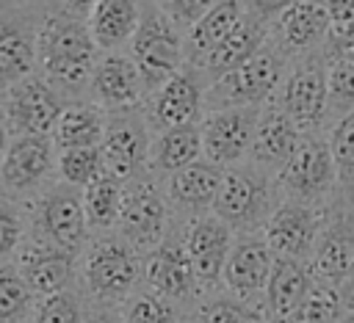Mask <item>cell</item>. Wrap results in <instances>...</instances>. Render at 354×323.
<instances>
[{
    "instance_id": "cell-1",
    "label": "cell",
    "mask_w": 354,
    "mask_h": 323,
    "mask_svg": "<svg viewBox=\"0 0 354 323\" xmlns=\"http://www.w3.org/2000/svg\"><path fill=\"white\" fill-rule=\"evenodd\" d=\"M100 50L88 33V6L66 3L41 11L36 75H41L66 102H80L88 94L91 72Z\"/></svg>"
},
{
    "instance_id": "cell-2",
    "label": "cell",
    "mask_w": 354,
    "mask_h": 323,
    "mask_svg": "<svg viewBox=\"0 0 354 323\" xmlns=\"http://www.w3.org/2000/svg\"><path fill=\"white\" fill-rule=\"evenodd\" d=\"M77 284L94 306H122L141 287V254L122 237H91L77 262Z\"/></svg>"
},
{
    "instance_id": "cell-3",
    "label": "cell",
    "mask_w": 354,
    "mask_h": 323,
    "mask_svg": "<svg viewBox=\"0 0 354 323\" xmlns=\"http://www.w3.org/2000/svg\"><path fill=\"white\" fill-rule=\"evenodd\" d=\"M130 61L138 69L144 97L155 94L185 66V36L166 17L160 3H141L138 28L130 39Z\"/></svg>"
},
{
    "instance_id": "cell-4",
    "label": "cell",
    "mask_w": 354,
    "mask_h": 323,
    "mask_svg": "<svg viewBox=\"0 0 354 323\" xmlns=\"http://www.w3.org/2000/svg\"><path fill=\"white\" fill-rule=\"evenodd\" d=\"M28 237L80 257L91 240L83 213V190L64 182H53L41 190L28 207Z\"/></svg>"
},
{
    "instance_id": "cell-5",
    "label": "cell",
    "mask_w": 354,
    "mask_h": 323,
    "mask_svg": "<svg viewBox=\"0 0 354 323\" xmlns=\"http://www.w3.org/2000/svg\"><path fill=\"white\" fill-rule=\"evenodd\" d=\"M171 210L163 196V185L149 171L122 185V210L116 221V237H122L136 254H149L169 235Z\"/></svg>"
},
{
    "instance_id": "cell-6",
    "label": "cell",
    "mask_w": 354,
    "mask_h": 323,
    "mask_svg": "<svg viewBox=\"0 0 354 323\" xmlns=\"http://www.w3.org/2000/svg\"><path fill=\"white\" fill-rule=\"evenodd\" d=\"M210 213L232 232L252 235V229L263 226L274 213V190L268 174L254 163L224 168L221 188Z\"/></svg>"
},
{
    "instance_id": "cell-7",
    "label": "cell",
    "mask_w": 354,
    "mask_h": 323,
    "mask_svg": "<svg viewBox=\"0 0 354 323\" xmlns=\"http://www.w3.org/2000/svg\"><path fill=\"white\" fill-rule=\"evenodd\" d=\"M282 52L277 47H263L238 69L216 77L205 88V113L227 108H260L282 80Z\"/></svg>"
},
{
    "instance_id": "cell-8",
    "label": "cell",
    "mask_w": 354,
    "mask_h": 323,
    "mask_svg": "<svg viewBox=\"0 0 354 323\" xmlns=\"http://www.w3.org/2000/svg\"><path fill=\"white\" fill-rule=\"evenodd\" d=\"M66 105L69 102L41 75H30L0 91V116L11 138L53 135V127Z\"/></svg>"
},
{
    "instance_id": "cell-9",
    "label": "cell",
    "mask_w": 354,
    "mask_h": 323,
    "mask_svg": "<svg viewBox=\"0 0 354 323\" xmlns=\"http://www.w3.org/2000/svg\"><path fill=\"white\" fill-rule=\"evenodd\" d=\"M55 144L50 135L11 138L0 163V193L8 199H36L55 179Z\"/></svg>"
},
{
    "instance_id": "cell-10",
    "label": "cell",
    "mask_w": 354,
    "mask_h": 323,
    "mask_svg": "<svg viewBox=\"0 0 354 323\" xmlns=\"http://www.w3.org/2000/svg\"><path fill=\"white\" fill-rule=\"evenodd\" d=\"M279 8H282V3H243V14H241L238 25L196 66V72H202V77L210 83V80L238 69L252 55H257L266 47V41H268L271 22L279 14Z\"/></svg>"
},
{
    "instance_id": "cell-11",
    "label": "cell",
    "mask_w": 354,
    "mask_h": 323,
    "mask_svg": "<svg viewBox=\"0 0 354 323\" xmlns=\"http://www.w3.org/2000/svg\"><path fill=\"white\" fill-rule=\"evenodd\" d=\"M149 141H152V130L147 124L144 108L105 113V133L100 141L105 171L119 182H127L141 171H147Z\"/></svg>"
},
{
    "instance_id": "cell-12",
    "label": "cell",
    "mask_w": 354,
    "mask_h": 323,
    "mask_svg": "<svg viewBox=\"0 0 354 323\" xmlns=\"http://www.w3.org/2000/svg\"><path fill=\"white\" fill-rule=\"evenodd\" d=\"M39 6H0V91L36 75Z\"/></svg>"
},
{
    "instance_id": "cell-13",
    "label": "cell",
    "mask_w": 354,
    "mask_h": 323,
    "mask_svg": "<svg viewBox=\"0 0 354 323\" xmlns=\"http://www.w3.org/2000/svg\"><path fill=\"white\" fill-rule=\"evenodd\" d=\"M205 88H207V80L202 77V72L183 66L155 94L147 97L144 116L149 130L160 133L183 124H199L205 116Z\"/></svg>"
},
{
    "instance_id": "cell-14",
    "label": "cell",
    "mask_w": 354,
    "mask_h": 323,
    "mask_svg": "<svg viewBox=\"0 0 354 323\" xmlns=\"http://www.w3.org/2000/svg\"><path fill=\"white\" fill-rule=\"evenodd\" d=\"M257 116H260V108L207 110L199 121L202 157L218 168L238 166L252 149Z\"/></svg>"
},
{
    "instance_id": "cell-15",
    "label": "cell",
    "mask_w": 354,
    "mask_h": 323,
    "mask_svg": "<svg viewBox=\"0 0 354 323\" xmlns=\"http://www.w3.org/2000/svg\"><path fill=\"white\" fill-rule=\"evenodd\" d=\"M141 287L174 301L177 306H188L202 295L196 276L191 271V262L183 251L180 232L174 235L169 229L163 243L141 257Z\"/></svg>"
},
{
    "instance_id": "cell-16",
    "label": "cell",
    "mask_w": 354,
    "mask_h": 323,
    "mask_svg": "<svg viewBox=\"0 0 354 323\" xmlns=\"http://www.w3.org/2000/svg\"><path fill=\"white\" fill-rule=\"evenodd\" d=\"M183 251L191 262V271L196 276L199 290H213L221 282L227 254L232 248V229L221 224L213 213L188 218L180 232Z\"/></svg>"
},
{
    "instance_id": "cell-17",
    "label": "cell",
    "mask_w": 354,
    "mask_h": 323,
    "mask_svg": "<svg viewBox=\"0 0 354 323\" xmlns=\"http://www.w3.org/2000/svg\"><path fill=\"white\" fill-rule=\"evenodd\" d=\"M335 163L329 155V144L321 138H299L293 155L277 171L279 188L290 196V202H315L326 196L335 182Z\"/></svg>"
},
{
    "instance_id": "cell-18",
    "label": "cell",
    "mask_w": 354,
    "mask_h": 323,
    "mask_svg": "<svg viewBox=\"0 0 354 323\" xmlns=\"http://www.w3.org/2000/svg\"><path fill=\"white\" fill-rule=\"evenodd\" d=\"M88 102L102 108L105 113H122V110H136L144 108V86L138 77L136 63L130 61L127 52H100L91 83H88Z\"/></svg>"
},
{
    "instance_id": "cell-19",
    "label": "cell",
    "mask_w": 354,
    "mask_h": 323,
    "mask_svg": "<svg viewBox=\"0 0 354 323\" xmlns=\"http://www.w3.org/2000/svg\"><path fill=\"white\" fill-rule=\"evenodd\" d=\"M277 105L296 130H315L326 116V66L318 58L301 61L282 83Z\"/></svg>"
},
{
    "instance_id": "cell-20",
    "label": "cell",
    "mask_w": 354,
    "mask_h": 323,
    "mask_svg": "<svg viewBox=\"0 0 354 323\" xmlns=\"http://www.w3.org/2000/svg\"><path fill=\"white\" fill-rule=\"evenodd\" d=\"M77 262H80L77 254L41 246V243H36L30 237L22 243V248L14 257L17 271L22 273L25 284L30 287V293L36 298H44V295H53V293L75 287Z\"/></svg>"
},
{
    "instance_id": "cell-21",
    "label": "cell",
    "mask_w": 354,
    "mask_h": 323,
    "mask_svg": "<svg viewBox=\"0 0 354 323\" xmlns=\"http://www.w3.org/2000/svg\"><path fill=\"white\" fill-rule=\"evenodd\" d=\"M274 251L266 246L263 235H241L238 240H232V248L227 254L224 262V273L221 282L230 290V295L241 298V301H252L257 293L266 290L271 268H274Z\"/></svg>"
},
{
    "instance_id": "cell-22",
    "label": "cell",
    "mask_w": 354,
    "mask_h": 323,
    "mask_svg": "<svg viewBox=\"0 0 354 323\" xmlns=\"http://www.w3.org/2000/svg\"><path fill=\"white\" fill-rule=\"evenodd\" d=\"M318 215L310 204L285 202L274 207V213L263 224V240L274 251V257L304 260L318 240Z\"/></svg>"
},
{
    "instance_id": "cell-23",
    "label": "cell",
    "mask_w": 354,
    "mask_h": 323,
    "mask_svg": "<svg viewBox=\"0 0 354 323\" xmlns=\"http://www.w3.org/2000/svg\"><path fill=\"white\" fill-rule=\"evenodd\" d=\"M221 177H224V168L207 163L205 157L174 171L171 177L163 179V196L169 210L183 215L185 221L205 215L207 210H213V202L221 188Z\"/></svg>"
},
{
    "instance_id": "cell-24",
    "label": "cell",
    "mask_w": 354,
    "mask_h": 323,
    "mask_svg": "<svg viewBox=\"0 0 354 323\" xmlns=\"http://www.w3.org/2000/svg\"><path fill=\"white\" fill-rule=\"evenodd\" d=\"M313 273L324 284H340L354 276V218L337 215L324 232H318L313 248Z\"/></svg>"
},
{
    "instance_id": "cell-25",
    "label": "cell",
    "mask_w": 354,
    "mask_h": 323,
    "mask_svg": "<svg viewBox=\"0 0 354 323\" xmlns=\"http://www.w3.org/2000/svg\"><path fill=\"white\" fill-rule=\"evenodd\" d=\"M296 144H299V130L282 113V108L277 102L260 108L252 149H249L252 163L260 168H277L279 171L285 166V160L293 155Z\"/></svg>"
},
{
    "instance_id": "cell-26",
    "label": "cell",
    "mask_w": 354,
    "mask_h": 323,
    "mask_svg": "<svg viewBox=\"0 0 354 323\" xmlns=\"http://www.w3.org/2000/svg\"><path fill=\"white\" fill-rule=\"evenodd\" d=\"M271 30L277 33V44L282 50H310L321 39H326V3H282L279 14L271 22Z\"/></svg>"
},
{
    "instance_id": "cell-27",
    "label": "cell",
    "mask_w": 354,
    "mask_h": 323,
    "mask_svg": "<svg viewBox=\"0 0 354 323\" xmlns=\"http://www.w3.org/2000/svg\"><path fill=\"white\" fill-rule=\"evenodd\" d=\"M202 160V135L199 124H183L171 130L152 133L149 141V157H147V171L152 177H171L174 171Z\"/></svg>"
},
{
    "instance_id": "cell-28",
    "label": "cell",
    "mask_w": 354,
    "mask_h": 323,
    "mask_svg": "<svg viewBox=\"0 0 354 323\" xmlns=\"http://www.w3.org/2000/svg\"><path fill=\"white\" fill-rule=\"evenodd\" d=\"M141 3L130 0H100L88 6V33L100 52H119L130 44L138 28Z\"/></svg>"
},
{
    "instance_id": "cell-29",
    "label": "cell",
    "mask_w": 354,
    "mask_h": 323,
    "mask_svg": "<svg viewBox=\"0 0 354 323\" xmlns=\"http://www.w3.org/2000/svg\"><path fill=\"white\" fill-rule=\"evenodd\" d=\"M310 287H313V273L301 260L277 257L274 268H271V276H268V284L263 290L266 309L271 312L274 320L288 323Z\"/></svg>"
},
{
    "instance_id": "cell-30",
    "label": "cell",
    "mask_w": 354,
    "mask_h": 323,
    "mask_svg": "<svg viewBox=\"0 0 354 323\" xmlns=\"http://www.w3.org/2000/svg\"><path fill=\"white\" fill-rule=\"evenodd\" d=\"M102 133H105V110L88 99H80V102H69L61 110L50 138L55 144V152L94 149L100 146Z\"/></svg>"
},
{
    "instance_id": "cell-31",
    "label": "cell",
    "mask_w": 354,
    "mask_h": 323,
    "mask_svg": "<svg viewBox=\"0 0 354 323\" xmlns=\"http://www.w3.org/2000/svg\"><path fill=\"white\" fill-rule=\"evenodd\" d=\"M243 3H210L205 17L185 33V66L196 69L238 25Z\"/></svg>"
},
{
    "instance_id": "cell-32",
    "label": "cell",
    "mask_w": 354,
    "mask_h": 323,
    "mask_svg": "<svg viewBox=\"0 0 354 323\" xmlns=\"http://www.w3.org/2000/svg\"><path fill=\"white\" fill-rule=\"evenodd\" d=\"M122 185L124 182L105 174L97 182H91L88 188H83V213H86L91 237L116 232V221H119V210H122Z\"/></svg>"
},
{
    "instance_id": "cell-33",
    "label": "cell",
    "mask_w": 354,
    "mask_h": 323,
    "mask_svg": "<svg viewBox=\"0 0 354 323\" xmlns=\"http://www.w3.org/2000/svg\"><path fill=\"white\" fill-rule=\"evenodd\" d=\"M36 295L25 284L14 262H0V323H25L30 320Z\"/></svg>"
},
{
    "instance_id": "cell-34",
    "label": "cell",
    "mask_w": 354,
    "mask_h": 323,
    "mask_svg": "<svg viewBox=\"0 0 354 323\" xmlns=\"http://www.w3.org/2000/svg\"><path fill=\"white\" fill-rule=\"evenodd\" d=\"M124 323H185L183 320V306H177L174 301L138 287L136 293H130L124 298V304L119 306Z\"/></svg>"
},
{
    "instance_id": "cell-35",
    "label": "cell",
    "mask_w": 354,
    "mask_h": 323,
    "mask_svg": "<svg viewBox=\"0 0 354 323\" xmlns=\"http://www.w3.org/2000/svg\"><path fill=\"white\" fill-rule=\"evenodd\" d=\"M105 160L100 155V146L94 149H66L55 157V177L64 185H72L77 190L88 188L100 177H105Z\"/></svg>"
},
{
    "instance_id": "cell-36",
    "label": "cell",
    "mask_w": 354,
    "mask_h": 323,
    "mask_svg": "<svg viewBox=\"0 0 354 323\" xmlns=\"http://www.w3.org/2000/svg\"><path fill=\"white\" fill-rule=\"evenodd\" d=\"M343 320V298L340 290L324 282H313L296 312L288 323H340Z\"/></svg>"
},
{
    "instance_id": "cell-37",
    "label": "cell",
    "mask_w": 354,
    "mask_h": 323,
    "mask_svg": "<svg viewBox=\"0 0 354 323\" xmlns=\"http://www.w3.org/2000/svg\"><path fill=\"white\" fill-rule=\"evenodd\" d=\"M354 108V52L329 58L326 66V110L346 116Z\"/></svg>"
},
{
    "instance_id": "cell-38",
    "label": "cell",
    "mask_w": 354,
    "mask_h": 323,
    "mask_svg": "<svg viewBox=\"0 0 354 323\" xmlns=\"http://www.w3.org/2000/svg\"><path fill=\"white\" fill-rule=\"evenodd\" d=\"M194 323H266V320L252 304L235 295H210V298H199Z\"/></svg>"
},
{
    "instance_id": "cell-39",
    "label": "cell",
    "mask_w": 354,
    "mask_h": 323,
    "mask_svg": "<svg viewBox=\"0 0 354 323\" xmlns=\"http://www.w3.org/2000/svg\"><path fill=\"white\" fill-rule=\"evenodd\" d=\"M86 306H83V293L77 287L36 298L30 323H83Z\"/></svg>"
},
{
    "instance_id": "cell-40",
    "label": "cell",
    "mask_w": 354,
    "mask_h": 323,
    "mask_svg": "<svg viewBox=\"0 0 354 323\" xmlns=\"http://www.w3.org/2000/svg\"><path fill=\"white\" fill-rule=\"evenodd\" d=\"M28 240V213L19 202L0 193V262H11Z\"/></svg>"
},
{
    "instance_id": "cell-41",
    "label": "cell",
    "mask_w": 354,
    "mask_h": 323,
    "mask_svg": "<svg viewBox=\"0 0 354 323\" xmlns=\"http://www.w3.org/2000/svg\"><path fill=\"white\" fill-rule=\"evenodd\" d=\"M326 14H329V30H326L329 58L354 52V0L326 3Z\"/></svg>"
},
{
    "instance_id": "cell-42",
    "label": "cell",
    "mask_w": 354,
    "mask_h": 323,
    "mask_svg": "<svg viewBox=\"0 0 354 323\" xmlns=\"http://www.w3.org/2000/svg\"><path fill=\"white\" fill-rule=\"evenodd\" d=\"M329 155L335 163V171L354 185V108L337 119L332 135H329Z\"/></svg>"
},
{
    "instance_id": "cell-43",
    "label": "cell",
    "mask_w": 354,
    "mask_h": 323,
    "mask_svg": "<svg viewBox=\"0 0 354 323\" xmlns=\"http://www.w3.org/2000/svg\"><path fill=\"white\" fill-rule=\"evenodd\" d=\"M160 8L177 25V30L185 36L205 17V11L210 8V3H205V0H180V3H160Z\"/></svg>"
},
{
    "instance_id": "cell-44",
    "label": "cell",
    "mask_w": 354,
    "mask_h": 323,
    "mask_svg": "<svg viewBox=\"0 0 354 323\" xmlns=\"http://www.w3.org/2000/svg\"><path fill=\"white\" fill-rule=\"evenodd\" d=\"M83 323H124L119 306H88L83 315Z\"/></svg>"
},
{
    "instance_id": "cell-45",
    "label": "cell",
    "mask_w": 354,
    "mask_h": 323,
    "mask_svg": "<svg viewBox=\"0 0 354 323\" xmlns=\"http://www.w3.org/2000/svg\"><path fill=\"white\" fill-rule=\"evenodd\" d=\"M340 298H343V306L354 315V276L343 282V293H340Z\"/></svg>"
},
{
    "instance_id": "cell-46",
    "label": "cell",
    "mask_w": 354,
    "mask_h": 323,
    "mask_svg": "<svg viewBox=\"0 0 354 323\" xmlns=\"http://www.w3.org/2000/svg\"><path fill=\"white\" fill-rule=\"evenodd\" d=\"M8 141H11V135H8V130H6V121H3V116H0V163H3V157H6Z\"/></svg>"
},
{
    "instance_id": "cell-47",
    "label": "cell",
    "mask_w": 354,
    "mask_h": 323,
    "mask_svg": "<svg viewBox=\"0 0 354 323\" xmlns=\"http://www.w3.org/2000/svg\"><path fill=\"white\" fill-rule=\"evenodd\" d=\"M340 323H354V315H348V317H343Z\"/></svg>"
},
{
    "instance_id": "cell-48",
    "label": "cell",
    "mask_w": 354,
    "mask_h": 323,
    "mask_svg": "<svg viewBox=\"0 0 354 323\" xmlns=\"http://www.w3.org/2000/svg\"><path fill=\"white\" fill-rule=\"evenodd\" d=\"M185 323H188V320H185ZM191 323H194V320H191Z\"/></svg>"
}]
</instances>
